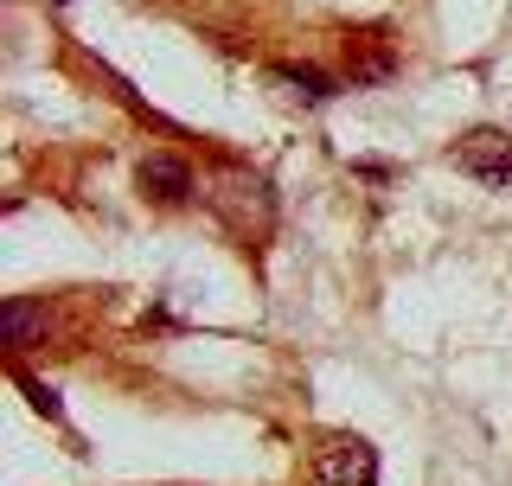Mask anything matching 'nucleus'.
Returning <instances> with one entry per match:
<instances>
[{
    "label": "nucleus",
    "instance_id": "obj_1",
    "mask_svg": "<svg viewBox=\"0 0 512 486\" xmlns=\"http://www.w3.org/2000/svg\"><path fill=\"white\" fill-rule=\"evenodd\" d=\"M397 71H404V52H397L391 26H359V32H346V84L372 90V84H391Z\"/></svg>",
    "mask_w": 512,
    "mask_h": 486
},
{
    "label": "nucleus",
    "instance_id": "obj_2",
    "mask_svg": "<svg viewBox=\"0 0 512 486\" xmlns=\"http://www.w3.org/2000/svg\"><path fill=\"white\" fill-rule=\"evenodd\" d=\"M308 486H378V448L372 442H327L308 461Z\"/></svg>",
    "mask_w": 512,
    "mask_h": 486
},
{
    "label": "nucleus",
    "instance_id": "obj_3",
    "mask_svg": "<svg viewBox=\"0 0 512 486\" xmlns=\"http://www.w3.org/2000/svg\"><path fill=\"white\" fill-rule=\"evenodd\" d=\"M135 186H141L148 205H160V212H180V205L199 199V173H192L180 154H148L135 167Z\"/></svg>",
    "mask_w": 512,
    "mask_h": 486
},
{
    "label": "nucleus",
    "instance_id": "obj_4",
    "mask_svg": "<svg viewBox=\"0 0 512 486\" xmlns=\"http://www.w3.org/2000/svg\"><path fill=\"white\" fill-rule=\"evenodd\" d=\"M448 160H455L461 173H474V180H487V186H512V135H500V128H468V135L448 148Z\"/></svg>",
    "mask_w": 512,
    "mask_h": 486
},
{
    "label": "nucleus",
    "instance_id": "obj_5",
    "mask_svg": "<svg viewBox=\"0 0 512 486\" xmlns=\"http://www.w3.org/2000/svg\"><path fill=\"white\" fill-rule=\"evenodd\" d=\"M244 186H231V192H218V212L231 218V231L256 243V237H269V218H276V205H269V186L263 180H250V199H237Z\"/></svg>",
    "mask_w": 512,
    "mask_h": 486
},
{
    "label": "nucleus",
    "instance_id": "obj_6",
    "mask_svg": "<svg viewBox=\"0 0 512 486\" xmlns=\"http://www.w3.org/2000/svg\"><path fill=\"white\" fill-rule=\"evenodd\" d=\"M0 327H7V352L20 359V352H32V346H39V333L52 327V314H45L39 301H20V295H13L7 307H0Z\"/></svg>",
    "mask_w": 512,
    "mask_h": 486
},
{
    "label": "nucleus",
    "instance_id": "obj_7",
    "mask_svg": "<svg viewBox=\"0 0 512 486\" xmlns=\"http://www.w3.org/2000/svg\"><path fill=\"white\" fill-rule=\"evenodd\" d=\"M269 77H276V84H288L301 103H327V96H333V77L320 71V64H269Z\"/></svg>",
    "mask_w": 512,
    "mask_h": 486
},
{
    "label": "nucleus",
    "instance_id": "obj_8",
    "mask_svg": "<svg viewBox=\"0 0 512 486\" xmlns=\"http://www.w3.org/2000/svg\"><path fill=\"white\" fill-rule=\"evenodd\" d=\"M13 384H20V391L32 397V410H39V416H52V423H64V403H58V391H52V384H39V378H32V371H26L20 359H13Z\"/></svg>",
    "mask_w": 512,
    "mask_h": 486
},
{
    "label": "nucleus",
    "instance_id": "obj_9",
    "mask_svg": "<svg viewBox=\"0 0 512 486\" xmlns=\"http://www.w3.org/2000/svg\"><path fill=\"white\" fill-rule=\"evenodd\" d=\"M58 7H71V0H58Z\"/></svg>",
    "mask_w": 512,
    "mask_h": 486
}]
</instances>
